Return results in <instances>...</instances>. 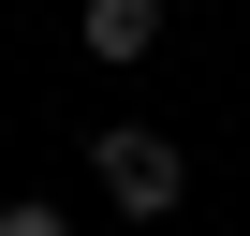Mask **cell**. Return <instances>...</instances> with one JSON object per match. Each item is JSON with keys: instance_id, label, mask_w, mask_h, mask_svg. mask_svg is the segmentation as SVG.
<instances>
[{"instance_id": "1", "label": "cell", "mask_w": 250, "mask_h": 236, "mask_svg": "<svg viewBox=\"0 0 250 236\" xmlns=\"http://www.w3.org/2000/svg\"><path fill=\"white\" fill-rule=\"evenodd\" d=\"M88 192H103L118 221H162V207L191 192V163H177L162 118H103V133H88Z\"/></svg>"}, {"instance_id": "2", "label": "cell", "mask_w": 250, "mask_h": 236, "mask_svg": "<svg viewBox=\"0 0 250 236\" xmlns=\"http://www.w3.org/2000/svg\"><path fill=\"white\" fill-rule=\"evenodd\" d=\"M162 30H177V0H88V15H74V45H88V59H147Z\"/></svg>"}, {"instance_id": "3", "label": "cell", "mask_w": 250, "mask_h": 236, "mask_svg": "<svg viewBox=\"0 0 250 236\" xmlns=\"http://www.w3.org/2000/svg\"><path fill=\"white\" fill-rule=\"evenodd\" d=\"M0 236H74V221H59L44 192H15V207H0Z\"/></svg>"}]
</instances>
